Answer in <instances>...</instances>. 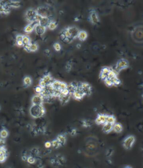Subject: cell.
Instances as JSON below:
<instances>
[{
  "label": "cell",
  "mask_w": 143,
  "mask_h": 168,
  "mask_svg": "<svg viewBox=\"0 0 143 168\" xmlns=\"http://www.w3.org/2000/svg\"><path fill=\"white\" fill-rule=\"evenodd\" d=\"M66 157L61 154H57L50 158V165L55 168H60L63 166L66 162Z\"/></svg>",
  "instance_id": "6da1fadb"
},
{
  "label": "cell",
  "mask_w": 143,
  "mask_h": 168,
  "mask_svg": "<svg viewBox=\"0 0 143 168\" xmlns=\"http://www.w3.org/2000/svg\"><path fill=\"white\" fill-rule=\"evenodd\" d=\"M29 113L32 118L34 119L41 118L45 114V109L43 105H32L29 110Z\"/></svg>",
  "instance_id": "7a4b0ae2"
},
{
  "label": "cell",
  "mask_w": 143,
  "mask_h": 168,
  "mask_svg": "<svg viewBox=\"0 0 143 168\" xmlns=\"http://www.w3.org/2000/svg\"><path fill=\"white\" fill-rule=\"evenodd\" d=\"M136 142V137L134 135H128L122 140V147L126 150H130Z\"/></svg>",
  "instance_id": "3957f363"
},
{
  "label": "cell",
  "mask_w": 143,
  "mask_h": 168,
  "mask_svg": "<svg viewBox=\"0 0 143 168\" xmlns=\"http://www.w3.org/2000/svg\"><path fill=\"white\" fill-rule=\"evenodd\" d=\"M46 132V129L44 126H39L36 125H32L31 128V134L33 136L45 134Z\"/></svg>",
  "instance_id": "277c9868"
},
{
  "label": "cell",
  "mask_w": 143,
  "mask_h": 168,
  "mask_svg": "<svg viewBox=\"0 0 143 168\" xmlns=\"http://www.w3.org/2000/svg\"><path fill=\"white\" fill-rule=\"evenodd\" d=\"M36 13L42 17L50 18L51 12L50 9L45 6H40L36 8Z\"/></svg>",
  "instance_id": "5b68a950"
},
{
  "label": "cell",
  "mask_w": 143,
  "mask_h": 168,
  "mask_svg": "<svg viewBox=\"0 0 143 168\" xmlns=\"http://www.w3.org/2000/svg\"><path fill=\"white\" fill-rule=\"evenodd\" d=\"M128 66H129V64H128V61L124 59H121L117 61L116 65V70L118 72H119L122 70L127 69Z\"/></svg>",
  "instance_id": "8992f818"
},
{
  "label": "cell",
  "mask_w": 143,
  "mask_h": 168,
  "mask_svg": "<svg viewBox=\"0 0 143 168\" xmlns=\"http://www.w3.org/2000/svg\"><path fill=\"white\" fill-rule=\"evenodd\" d=\"M88 20L90 24L92 25H97L99 22V18L97 12L94 10H90L89 13Z\"/></svg>",
  "instance_id": "52a82bcc"
},
{
  "label": "cell",
  "mask_w": 143,
  "mask_h": 168,
  "mask_svg": "<svg viewBox=\"0 0 143 168\" xmlns=\"http://www.w3.org/2000/svg\"><path fill=\"white\" fill-rule=\"evenodd\" d=\"M37 15L36 10L33 8H30L27 10L25 13L26 20L30 23L34 22L35 17Z\"/></svg>",
  "instance_id": "ba28073f"
},
{
  "label": "cell",
  "mask_w": 143,
  "mask_h": 168,
  "mask_svg": "<svg viewBox=\"0 0 143 168\" xmlns=\"http://www.w3.org/2000/svg\"><path fill=\"white\" fill-rule=\"evenodd\" d=\"M44 98L40 94H37L33 96L31 99L32 105H43L44 103Z\"/></svg>",
  "instance_id": "9c48e42d"
},
{
  "label": "cell",
  "mask_w": 143,
  "mask_h": 168,
  "mask_svg": "<svg viewBox=\"0 0 143 168\" xmlns=\"http://www.w3.org/2000/svg\"><path fill=\"white\" fill-rule=\"evenodd\" d=\"M11 8L6 3V1H0V14L8 15L10 13Z\"/></svg>",
  "instance_id": "30bf717a"
},
{
  "label": "cell",
  "mask_w": 143,
  "mask_h": 168,
  "mask_svg": "<svg viewBox=\"0 0 143 168\" xmlns=\"http://www.w3.org/2000/svg\"><path fill=\"white\" fill-rule=\"evenodd\" d=\"M107 114H98L97 116V117L95 119V123L97 125H103L106 123V119H107Z\"/></svg>",
  "instance_id": "8fae6325"
},
{
  "label": "cell",
  "mask_w": 143,
  "mask_h": 168,
  "mask_svg": "<svg viewBox=\"0 0 143 168\" xmlns=\"http://www.w3.org/2000/svg\"><path fill=\"white\" fill-rule=\"evenodd\" d=\"M81 88L83 90L85 95H89L91 94L92 87L87 82H82L79 84Z\"/></svg>",
  "instance_id": "7c38bea8"
},
{
  "label": "cell",
  "mask_w": 143,
  "mask_h": 168,
  "mask_svg": "<svg viewBox=\"0 0 143 168\" xmlns=\"http://www.w3.org/2000/svg\"><path fill=\"white\" fill-rule=\"evenodd\" d=\"M56 139L59 143L61 147L64 146L67 141V136L65 133H60L57 135Z\"/></svg>",
  "instance_id": "4fadbf2b"
},
{
  "label": "cell",
  "mask_w": 143,
  "mask_h": 168,
  "mask_svg": "<svg viewBox=\"0 0 143 168\" xmlns=\"http://www.w3.org/2000/svg\"><path fill=\"white\" fill-rule=\"evenodd\" d=\"M34 30L37 35L42 36L45 33L46 31V27L42 26L39 24H37L35 27Z\"/></svg>",
  "instance_id": "5bb4252c"
},
{
  "label": "cell",
  "mask_w": 143,
  "mask_h": 168,
  "mask_svg": "<svg viewBox=\"0 0 143 168\" xmlns=\"http://www.w3.org/2000/svg\"><path fill=\"white\" fill-rule=\"evenodd\" d=\"M37 24H37V23L35 22L29 23V24H27L24 27V29H23V31H24V32L26 34H30L34 30L35 27Z\"/></svg>",
  "instance_id": "9a60e30c"
},
{
  "label": "cell",
  "mask_w": 143,
  "mask_h": 168,
  "mask_svg": "<svg viewBox=\"0 0 143 168\" xmlns=\"http://www.w3.org/2000/svg\"><path fill=\"white\" fill-rule=\"evenodd\" d=\"M67 29L70 32V34L72 36V38L73 39H74L76 38V37H77L78 33L79 32V30L78 28H77L76 27H74V26H71V27H67Z\"/></svg>",
  "instance_id": "2e32d148"
},
{
  "label": "cell",
  "mask_w": 143,
  "mask_h": 168,
  "mask_svg": "<svg viewBox=\"0 0 143 168\" xmlns=\"http://www.w3.org/2000/svg\"><path fill=\"white\" fill-rule=\"evenodd\" d=\"M113 125L106 123L103 125L102 132L104 134H106L110 133L112 131H113Z\"/></svg>",
  "instance_id": "e0dca14e"
},
{
  "label": "cell",
  "mask_w": 143,
  "mask_h": 168,
  "mask_svg": "<svg viewBox=\"0 0 143 168\" xmlns=\"http://www.w3.org/2000/svg\"><path fill=\"white\" fill-rule=\"evenodd\" d=\"M123 126L120 123H116L113 125V131L116 134H120L123 131Z\"/></svg>",
  "instance_id": "ac0fdd59"
},
{
  "label": "cell",
  "mask_w": 143,
  "mask_h": 168,
  "mask_svg": "<svg viewBox=\"0 0 143 168\" xmlns=\"http://www.w3.org/2000/svg\"><path fill=\"white\" fill-rule=\"evenodd\" d=\"M41 153V149L39 147H33L30 150V154L34 156L36 158L40 156Z\"/></svg>",
  "instance_id": "d6986e66"
},
{
  "label": "cell",
  "mask_w": 143,
  "mask_h": 168,
  "mask_svg": "<svg viewBox=\"0 0 143 168\" xmlns=\"http://www.w3.org/2000/svg\"><path fill=\"white\" fill-rule=\"evenodd\" d=\"M41 80L43 81L45 83V85L47 86L50 85L54 80L50 74H47L42 77V78L41 79Z\"/></svg>",
  "instance_id": "ffe728a7"
},
{
  "label": "cell",
  "mask_w": 143,
  "mask_h": 168,
  "mask_svg": "<svg viewBox=\"0 0 143 168\" xmlns=\"http://www.w3.org/2000/svg\"><path fill=\"white\" fill-rule=\"evenodd\" d=\"M77 37L80 41H84L88 37L87 32L84 30H80L79 32Z\"/></svg>",
  "instance_id": "44dd1931"
},
{
  "label": "cell",
  "mask_w": 143,
  "mask_h": 168,
  "mask_svg": "<svg viewBox=\"0 0 143 168\" xmlns=\"http://www.w3.org/2000/svg\"><path fill=\"white\" fill-rule=\"evenodd\" d=\"M81 125L85 129H89L92 127V122L88 119H83L81 120Z\"/></svg>",
  "instance_id": "7402d4cb"
},
{
  "label": "cell",
  "mask_w": 143,
  "mask_h": 168,
  "mask_svg": "<svg viewBox=\"0 0 143 168\" xmlns=\"http://www.w3.org/2000/svg\"><path fill=\"white\" fill-rule=\"evenodd\" d=\"M20 2L21 1H6V4L10 7L12 8H18L20 6Z\"/></svg>",
  "instance_id": "603a6c76"
},
{
  "label": "cell",
  "mask_w": 143,
  "mask_h": 168,
  "mask_svg": "<svg viewBox=\"0 0 143 168\" xmlns=\"http://www.w3.org/2000/svg\"><path fill=\"white\" fill-rule=\"evenodd\" d=\"M72 95V94H69L66 96H59V99L60 101V103L62 105H65L69 102L70 100V97Z\"/></svg>",
  "instance_id": "cb8c5ba5"
},
{
  "label": "cell",
  "mask_w": 143,
  "mask_h": 168,
  "mask_svg": "<svg viewBox=\"0 0 143 168\" xmlns=\"http://www.w3.org/2000/svg\"><path fill=\"white\" fill-rule=\"evenodd\" d=\"M51 20H50V18H46V17H42L41 20L39 22V24L44 26L47 28V26L49 24V23L50 22Z\"/></svg>",
  "instance_id": "d4e9b609"
},
{
  "label": "cell",
  "mask_w": 143,
  "mask_h": 168,
  "mask_svg": "<svg viewBox=\"0 0 143 168\" xmlns=\"http://www.w3.org/2000/svg\"><path fill=\"white\" fill-rule=\"evenodd\" d=\"M114 152H115V151H114V150L111 148H108V149H107L105 155H106V157L107 158V159L108 160H111L112 157L113 155Z\"/></svg>",
  "instance_id": "484cf974"
},
{
  "label": "cell",
  "mask_w": 143,
  "mask_h": 168,
  "mask_svg": "<svg viewBox=\"0 0 143 168\" xmlns=\"http://www.w3.org/2000/svg\"><path fill=\"white\" fill-rule=\"evenodd\" d=\"M23 83L25 87H27L30 86L32 83V79L30 76H26L23 79Z\"/></svg>",
  "instance_id": "4316f807"
},
{
  "label": "cell",
  "mask_w": 143,
  "mask_h": 168,
  "mask_svg": "<svg viewBox=\"0 0 143 168\" xmlns=\"http://www.w3.org/2000/svg\"><path fill=\"white\" fill-rule=\"evenodd\" d=\"M37 160H38L37 158L30 155L29 154V155H28L27 156L26 161L27 163H28V164H34L37 162Z\"/></svg>",
  "instance_id": "83f0119b"
},
{
  "label": "cell",
  "mask_w": 143,
  "mask_h": 168,
  "mask_svg": "<svg viewBox=\"0 0 143 168\" xmlns=\"http://www.w3.org/2000/svg\"><path fill=\"white\" fill-rule=\"evenodd\" d=\"M116 117L114 115H107V119H106V123L111 124L112 125H114L116 123Z\"/></svg>",
  "instance_id": "f1b7e54d"
},
{
  "label": "cell",
  "mask_w": 143,
  "mask_h": 168,
  "mask_svg": "<svg viewBox=\"0 0 143 168\" xmlns=\"http://www.w3.org/2000/svg\"><path fill=\"white\" fill-rule=\"evenodd\" d=\"M9 135V132L6 129H2L0 131V137L1 139H6Z\"/></svg>",
  "instance_id": "f546056e"
},
{
  "label": "cell",
  "mask_w": 143,
  "mask_h": 168,
  "mask_svg": "<svg viewBox=\"0 0 143 168\" xmlns=\"http://www.w3.org/2000/svg\"><path fill=\"white\" fill-rule=\"evenodd\" d=\"M117 73L118 72L116 70L110 69V71H109V72L107 74V78L111 79L113 77L117 76Z\"/></svg>",
  "instance_id": "4dcf8cb0"
},
{
  "label": "cell",
  "mask_w": 143,
  "mask_h": 168,
  "mask_svg": "<svg viewBox=\"0 0 143 168\" xmlns=\"http://www.w3.org/2000/svg\"><path fill=\"white\" fill-rule=\"evenodd\" d=\"M51 147L55 149H59V148L61 147L59 143L58 142V140H57L56 138L51 141Z\"/></svg>",
  "instance_id": "1f68e13d"
},
{
  "label": "cell",
  "mask_w": 143,
  "mask_h": 168,
  "mask_svg": "<svg viewBox=\"0 0 143 168\" xmlns=\"http://www.w3.org/2000/svg\"><path fill=\"white\" fill-rule=\"evenodd\" d=\"M22 43L24 45H29L31 44V40L30 39V37L27 35H23V39H22Z\"/></svg>",
  "instance_id": "d6a6232c"
},
{
  "label": "cell",
  "mask_w": 143,
  "mask_h": 168,
  "mask_svg": "<svg viewBox=\"0 0 143 168\" xmlns=\"http://www.w3.org/2000/svg\"><path fill=\"white\" fill-rule=\"evenodd\" d=\"M60 82H61V81H60L59 80H53V81L51 82L50 85H51V87H53V89H55V90L59 89Z\"/></svg>",
  "instance_id": "836d02e7"
},
{
  "label": "cell",
  "mask_w": 143,
  "mask_h": 168,
  "mask_svg": "<svg viewBox=\"0 0 143 168\" xmlns=\"http://www.w3.org/2000/svg\"><path fill=\"white\" fill-rule=\"evenodd\" d=\"M39 49V45L36 43H31L30 45V52H36Z\"/></svg>",
  "instance_id": "e575fe53"
},
{
  "label": "cell",
  "mask_w": 143,
  "mask_h": 168,
  "mask_svg": "<svg viewBox=\"0 0 143 168\" xmlns=\"http://www.w3.org/2000/svg\"><path fill=\"white\" fill-rule=\"evenodd\" d=\"M8 154L2 153L0 151V163H3L5 162L8 158Z\"/></svg>",
  "instance_id": "d590c367"
},
{
  "label": "cell",
  "mask_w": 143,
  "mask_h": 168,
  "mask_svg": "<svg viewBox=\"0 0 143 168\" xmlns=\"http://www.w3.org/2000/svg\"><path fill=\"white\" fill-rule=\"evenodd\" d=\"M57 26H58V25H57L56 22L51 21L47 27L48 28V29L50 30H55L56 29V28L57 27Z\"/></svg>",
  "instance_id": "8d00e7d4"
},
{
  "label": "cell",
  "mask_w": 143,
  "mask_h": 168,
  "mask_svg": "<svg viewBox=\"0 0 143 168\" xmlns=\"http://www.w3.org/2000/svg\"><path fill=\"white\" fill-rule=\"evenodd\" d=\"M69 135L72 137H75L78 135V130L76 128H72L68 132Z\"/></svg>",
  "instance_id": "74e56055"
},
{
  "label": "cell",
  "mask_w": 143,
  "mask_h": 168,
  "mask_svg": "<svg viewBox=\"0 0 143 168\" xmlns=\"http://www.w3.org/2000/svg\"><path fill=\"white\" fill-rule=\"evenodd\" d=\"M69 94H72L70 92V91H69V90L68 89V88H65V89H64V90H60V96H67V95H68Z\"/></svg>",
  "instance_id": "f35d334b"
},
{
  "label": "cell",
  "mask_w": 143,
  "mask_h": 168,
  "mask_svg": "<svg viewBox=\"0 0 143 168\" xmlns=\"http://www.w3.org/2000/svg\"><path fill=\"white\" fill-rule=\"evenodd\" d=\"M104 83H105L106 86H107V87H112V86H113V84L112 82V81L110 80V79H108V78H106L105 80H104Z\"/></svg>",
  "instance_id": "ab89813d"
},
{
  "label": "cell",
  "mask_w": 143,
  "mask_h": 168,
  "mask_svg": "<svg viewBox=\"0 0 143 168\" xmlns=\"http://www.w3.org/2000/svg\"><path fill=\"white\" fill-rule=\"evenodd\" d=\"M53 48H54V50H55L56 51H58V52L60 51L61 50V45H60V44L58 43H54V45H53Z\"/></svg>",
  "instance_id": "60d3db41"
},
{
  "label": "cell",
  "mask_w": 143,
  "mask_h": 168,
  "mask_svg": "<svg viewBox=\"0 0 143 168\" xmlns=\"http://www.w3.org/2000/svg\"><path fill=\"white\" fill-rule=\"evenodd\" d=\"M67 86H68V84L66 83H65L64 82H61L59 89L60 90H64V89H65V88H67Z\"/></svg>",
  "instance_id": "b9f144b4"
},
{
  "label": "cell",
  "mask_w": 143,
  "mask_h": 168,
  "mask_svg": "<svg viewBox=\"0 0 143 168\" xmlns=\"http://www.w3.org/2000/svg\"><path fill=\"white\" fill-rule=\"evenodd\" d=\"M29 155V154H28ZM28 154H27V151H24L22 152V155H21V159L22 161H26L27 160V156H28Z\"/></svg>",
  "instance_id": "7bdbcfd3"
},
{
  "label": "cell",
  "mask_w": 143,
  "mask_h": 168,
  "mask_svg": "<svg viewBox=\"0 0 143 168\" xmlns=\"http://www.w3.org/2000/svg\"><path fill=\"white\" fill-rule=\"evenodd\" d=\"M109 71H110V69H109V67H103L102 69L101 72H102V73H103L104 74H105V75H107V74L109 72Z\"/></svg>",
  "instance_id": "ee69618b"
},
{
  "label": "cell",
  "mask_w": 143,
  "mask_h": 168,
  "mask_svg": "<svg viewBox=\"0 0 143 168\" xmlns=\"http://www.w3.org/2000/svg\"><path fill=\"white\" fill-rule=\"evenodd\" d=\"M6 146V141L4 139H0V148Z\"/></svg>",
  "instance_id": "f6af8a7d"
},
{
  "label": "cell",
  "mask_w": 143,
  "mask_h": 168,
  "mask_svg": "<svg viewBox=\"0 0 143 168\" xmlns=\"http://www.w3.org/2000/svg\"><path fill=\"white\" fill-rule=\"evenodd\" d=\"M35 92H37V94H40L42 92V90H43V88H42L41 87H40V86H38L35 88Z\"/></svg>",
  "instance_id": "bcb514c9"
},
{
  "label": "cell",
  "mask_w": 143,
  "mask_h": 168,
  "mask_svg": "<svg viewBox=\"0 0 143 168\" xmlns=\"http://www.w3.org/2000/svg\"><path fill=\"white\" fill-rule=\"evenodd\" d=\"M99 77H100V78L101 79V80L104 81L107 78V75H105V74H104L101 72V73H100V75H99Z\"/></svg>",
  "instance_id": "7dc6e473"
},
{
  "label": "cell",
  "mask_w": 143,
  "mask_h": 168,
  "mask_svg": "<svg viewBox=\"0 0 143 168\" xmlns=\"http://www.w3.org/2000/svg\"><path fill=\"white\" fill-rule=\"evenodd\" d=\"M44 167H45V165L42 161L39 160V161L37 162V167L38 168H44Z\"/></svg>",
  "instance_id": "c3c4849f"
},
{
  "label": "cell",
  "mask_w": 143,
  "mask_h": 168,
  "mask_svg": "<svg viewBox=\"0 0 143 168\" xmlns=\"http://www.w3.org/2000/svg\"><path fill=\"white\" fill-rule=\"evenodd\" d=\"M23 35H17L16 36V41H22V39H23Z\"/></svg>",
  "instance_id": "681fc988"
},
{
  "label": "cell",
  "mask_w": 143,
  "mask_h": 168,
  "mask_svg": "<svg viewBox=\"0 0 143 168\" xmlns=\"http://www.w3.org/2000/svg\"><path fill=\"white\" fill-rule=\"evenodd\" d=\"M44 146L47 149H49L50 148V147H51V141H46L45 142V144H44Z\"/></svg>",
  "instance_id": "f907efd6"
},
{
  "label": "cell",
  "mask_w": 143,
  "mask_h": 168,
  "mask_svg": "<svg viewBox=\"0 0 143 168\" xmlns=\"http://www.w3.org/2000/svg\"><path fill=\"white\" fill-rule=\"evenodd\" d=\"M16 45L18 47H21V46H23V44L22 43V41H16Z\"/></svg>",
  "instance_id": "816d5d0a"
},
{
  "label": "cell",
  "mask_w": 143,
  "mask_h": 168,
  "mask_svg": "<svg viewBox=\"0 0 143 168\" xmlns=\"http://www.w3.org/2000/svg\"><path fill=\"white\" fill-rule=\"evenodd\" d=\"M121 81L119 80V79H118V80L117 81H116L115 82L113 83V86H118L119 85H120L121 84Z\"/></svg>",
  "instance_id": "f5cc1de1"
},
{
  "label": "cell",
  "mask_w": 143,
  "mask_h": 168,
  "mask_svg": "<svg viewBox=\"0 0 143 168\" xmlns=\"http://www.w3.org/2000/svg\"><path fill=\"white\" fill-rule=\"evenodd\" d=\"M65 69H66V70H67V71H70V70L71 69H72V65H71L70 64H68L67 65H66Z\"/></svg>",
  "instance_id": "db71d44e"
},
{
  "label": "cell",
  "mask_w": 143,
  "mask_h": 168,
  "mask_svg": "<svg viewBox=\"0 0 143 168\" xmlns=\"http://www.w3.org/2000/svg\"><path fill=\"white\" fill-rule=\"evenodd\" d=\"M60 39L62 40L63 41L66 39V37H65V35H64V34L63 33V32H61V34H60Z\"/></svg>",
  "instance_id": "11a10c76"
},
{
  "label": "cell",
  "mask_w": 143,
  "mask_h": 168,
  "mask_svg": "<svg viewBox=\"0 0 143 168\" xmlns=\"http://www.w3.org/2000/svg\"><path fill=\"white\" fill-rule=\"evenodd\" d=\"M123 168H133L131 165H125L124 167H123Z\"/></svg>",
  "instance_id": "9f6ffc18"
},
{
  "label": "cell",
  "mask_w": 143,
  "mask_h": 168,
  "mask_svg": "<svg viewBox=\"0 0 143 168\" xmlns=\"http://www.w3.org/2000/svg\"><path fill=\"white\" fill-rule=\"evenodd\" d=\"M141 150H142V155H143V148H142Z\"/></svg>",
  "instance_id": "6f0895ef"
},
{
  "label": "cell",
  "mask_w": 143,
  "mask_h": 168,
  "mask_svg": "<svg viewBox=\"0 0 143 168\" xmlns=\"http://www.w3.org/2000/svg\"><path fill=\"white\" fill-rule=\"evenodd\" d=\"M0 110H1V106H0Z\"/></svg>",
  "instance_id": "680465c9"
},
{
  "label": "cell",
  "mask_w": 143,
  "mask_h": 168,
  "mask_svg": "<svg viewBox=\"0 0 143 168\" xmlns=\"http://www.w3.org/2000/svg\"><path fill=\"white\" fill-rule=\"evenodd\" d=\"M8 168H12V167H8Z\"/></svg>",
  "instance_id": "91938a15"
}]
</instances>
